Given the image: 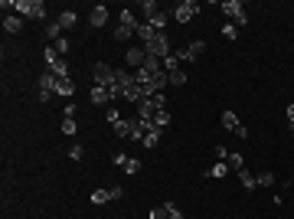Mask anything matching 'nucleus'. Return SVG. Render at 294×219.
Returning <instances> with one entry per match:
<instances>
[{
  "mask_svg": "<svg viewBox=\"0 0 294 219\" xmlns=\"http://www.w3.org/2000/svg\"><path fill=\"white\" fill-rule=\"evenodd\" d=\"M3 10H16V16L23 20H46V3L43 0H3Z\"/></svg>",
  "mask_w": 294,
  "mask_h": 219,
  "instance_id": "1",
  "label": "nucleus"
},
{
  "mask_svg": "<svg viewBox=\"0 0 294 219\" xmlns=\"http://www.w3.org/2000/svg\"><path fill=\"white\" fill-rule=\"evenodd\" d=\"M219 10L229 16V23H232V26H245V23H248V13H245V7H242L239 0H222V3H219Z\"/></svg>",
  "mask_w": 294,
  "mask_h": 219,
  "instance_id": "2",
  "label": "nucleus"
},
{
  "mask_svg": "<svg viewBox=\"0 0 294 219\" xmlns=\"http://www.w3.org/2000/svg\"><path fill=\"white\" fill-rule=\"evenodd\" d=\"M144 49H147V56H154V59H167V56H170V39H167V33H157Z\"/></svg>",
  "mask_w": 294,
  "mask_h": 219,
  "instance_id": "3",
  "label": "nucleus"
},
{
  "mask_svg": "<svg viewBox=\"0 0 294 219\" xmlns=\"http://www.w3.org/2000/svg\"><path fill=\"white\" fill-rule=\"evenodd\" d=\"M95 85H101V88H115L118 85L115 69H111L108 63H98V66H95Z\"/></svg>",
  "mask_w": 294,
  "mask_h": 219,
  "instance_id": "4",
  "label": "nucleus"
},
{
  "mask_svg": "<svg viewBox=\"0 0 294 219\" xmlns=\"http://www.w3.org/2000/svg\"><path fill=\"white\" fill-rule=\"evenodd\" d=\"M219 121H222V128H225V131H232L235 138H242V141L248 138V128L242 125L239 118H235V111H222V118H219Z\"/></svg>",
  "mask_w": 294,
  "mask_h": 219,
  "instance_id": "5",
  "label": "nucleus"
},
{
  "mask_svg": "<svg viewBox=\"0 0 294 219\" xmlns=\"http://www.w3.org/2000/svg\"><path fill=\"white\" fill-rule=\"evenodd\" d=\"M196 13H200V3H196V0H183V3H177V10H173V20H177V23H190Z\"/></svg>",
  "mask_w": 294,
  "mask_h": 219,
  "instance_id": "6",
  "label": "nucleus"
},
{
  "mask_svg": "<svg viewBox=\"0 0 294 219\" xmlns=\"http://www.w3.org/2000/svg\"><path fill=\"white\" fill-rule=\"evenodd\" d=\"M203 53H206V43H203V39H193L190 46H183V49L177 53V59H180V63H196Z\"/></svg>",
  "mask_w": 294,
  "mask_h": 219,
  "instance_id": "7",
  "label": "nucleus"
},
{
  "mask_svg": "<svg viewBox=\"0 0 294 219\" xmlns=\"http://www.w3.org/2000/svg\"><path fill=\"white\" fill-rule=\"evenodd\" d=\"M134 125H138V115H134V118H121V121L115 125V134L121 138V141H131V134H134Z\"/></svg>",
  "mask_w": 294,
  "mask_h": 219,
  "instance_id": "8",
  "label": "nucleus"
},
{
  "mask_svg": "<svg viewBox=\"0 0 294 219\" xmlns=\"http://www.w3.org/2000/svg\"><path fill=\"white\" fill-rule=\"evenodd\" d=\"M118 26H128V30L138 33L141 20H138V13H134V10H118Z\"/></svg>",
  "mask_w": 294,
  "mask_h": 219,
  "instance_id": "9",
  "label": "nucleus"
},
{
  "mask_svg": "<svg viewBox=\"0 0 294 219\" xmlns=\"http://www.w3.org/2000/svg\"><path fill=\"white\" fill-rule=\"evenodd\" d=\"M124 59H128V66H131V69H141V66L147 63V49L144 46H134V49H128V56H124Z\"/></svg>",
  "mask_w": 294,
  "mask_h": 219,
  "instance_id": "10",
  "label": "nucleus"
},
{
  "mask_svg": "<svg viewBox=\"0 0 294 219\" xmlns=\"http://www.w3.org/2000/svg\"><path fill=\"white\" fill-rule=\"evenodd\" d=\"M56 95H62V98H72V95H75V82H72V75L56 78Z\"/></svg>",
  "mask_w": 294,
  "mask_h": 219,
  "instance_id": "11",
  "label": "nucleus"
},
{
  "mask_svg": "<svg viewBox=\"0 0 294 219\" xmlns=\"http://www.w3.org/2000/svg\"><path fill=\"white\" fill-rule=\"evenodd\" d=\"M88 20H92V26H105L108 23V7H105V3H95L92 13H88Z\"/></svg>",
  "mask_w": 294,
  "mask_h": 219,
  "instance_id": "12",
  "label": "nucleus"
},
{
  "mask_svg": "<svg viewBox=\"0 0 294 219\" xmlns=\"http://www.w3.org/2000/svg\"><path fill=\"white\" fill-rule=\"evenodd\" d=\"M3 30H7V33H13V36H16V33H23V16L7 13V16H3Z\"/></svg>",
  "mask_w": 294,
  "mask_h": 219,
  "instance_id": "13",
  "label": "nucleus"
},
{
  "mask_svg": "<svg viewBox=\"0 0 294 219\" xmlns=\"http://www.w3.org/2000/svg\"><path fill=\"white\" fill-rule=\"evenodd\" d=\"M56 23H59L62 30H75V23H78V13H75V10H62Z\"/></svg>",
  "mask_w": 294,
  "mask_h": 219,
  "instance_id": "14",
  "label": "nucleus"
},
{
  "mask_svg": "<svg viewBox=\"0 0 294 219\" xmlns=\"http://www.w3.org/2000/svg\"><path fill=\"white\" fill-rule=\"evenodd\" d=\"M147 85H150V92H163V88L170 85V75H167V72H157V75H150V82H147Z\"/></svg>",
  "mask_w": 294,
  "mask_h": 219,
  "instance_id": "15",
  "label": "nucleus"
},
{
  "mask_svg": "<svg viewBox=\"0 0 294 219\" xmlns=\"http://www.w3.org/2000/svg\"><path fill=\"white\" fill-rule=\"evenodd\" d=\"M144 125H147V128H154V131H163V128L170 125V115H167V108H163V111H157L150 121H144Z\"/></svg>",
  "mask_w": 294,
  "mask_h": 219,
  "instance_id": "16",
  "label": "nucleus"
},
{
  "mask_svg": "<svg viewBox=\"0 0 294 219\" xmlns=\"http://www.w3.org/2000/svg\"><path fill=\"white\" fill-rule=\"evenodd\" d=\"M147 23L154 26V30H157V33H167V23H170V16L163 13V10H157V13H154V16H150V20H147Z\"/></svg>",
  "mask_w": 294,
  "mask_h": 219,
  "instance_id": "17",
  "label": "nucleus"
},
{
  "mask_svg": "<svg viewBox=\"0 0 294 219\" xmlns=\"http://www.w3.org/2000/svg\"><path fill=\"white\" fill-rule=\"evenodd\" d=\"M88 98H92V105H108V102H111L108 88H101V85H95L92 92H88Z\"/></svg>",
  "mask_w": 294,
  "mask_h": 219,
  "instance_id": "18",
  "label": "nucleus"
},
{
  "mask_svg": "<svg viewBox=\"0 0 294 219\" xmlns=\"http://www.w3.org/2000/svg\"><path fill=\"white\" fill-rule=\"evenodd\" d=\"M229 170H232V167L225 164V160H216V164H213V167L206 170V177H216V180H222V177H225Z\"/></svg>",
  "mask_w": 294,
  "mask_h": 219,
  "instance_id": "19",
  "label": "nucleus"
},
{
  "mask_svg": "<svg viewBox=\"0 0 294 219\" xmlns=\"http://www.w3.org/2000/svg\"><path fill=\"white\" fill-rule=\"evenodd\" d=\"M134 36H138L141 43H144V46H147V43H150V39L157 36V30H154V26H150V23H141V26H138V33H134Z\"/></svg>",
  "mask_w": 294,
  "mask_h": 219,
  "instance_id": "20",
  "label": "nucleus"
},
{
  "mask_svg": "<svg viewBox=\"0 0 294 219\" xmlns=\"http://www.w3.org/2000/svg\"><path fill=\"white\" fill-rule=\"evenodd\" d=\"M115 78H118V88L134 85V72H128V69H115Z\"/></svg>",
  "mask_w": 294,
  "mask_h": 219,
  "instance_id": "21",
  "label": "nucleus"
},
{
  "mask_svg": "<svg viewBox=\"0 0 294 219\" xmlns=\"http://www.w3.org/2000/svg\"><path fill=\"white\" fill-rule=\"evenodd\" d=\"M144 128H147V125H144ZM141 144H144V147H157V144H160V131L147 128V131H144V141H141Z\"/></svg>",
  "mask_w": 294,
  "mask_h": 219,
  "instance_id": "22",
  "label": "nucleus"
},
{
  "mask_svg": "<svg viewBox=\"0 0 294 219\" xmlns=\"http://www.w3.org/2000/svg\"><path fill=\"white\" fill-rule=\"evenodd\" d=\"M239 180H242V187H245V190H255V187H258L255 177L248 173V167H242V170H239Z\"/></svg>",
  "mask_w": 294,
  "mask_h": 219,
  "instance_id": "23",
  "label": "nucleus"
},
{
  "mask_svg": "<svg viewBox=\"0 0 294 219\" xmlns=\"http://www.w3.org/2000/svg\"><path fill=\"white\" fill-rule=\"evenodd\" d=\"M49 72H53V75H59V78H66V75H69V63H66V59H59V63L49 66Z\"/></svg>",
  "mask_w": 294,
  "mask_h": 219,
  "instance_id": "24",
  "label": "nucleus"
},
{
  "mask_svg": "<svg viewBox=\"0 0 294 219\" xmlns=\"http://www.w3.org/2000/svg\"><path fill=\"white\" fill-rule=\"evenodd\" d=\"M177 69H180V59H177V53H170L167 59H163V72L170 75V72H177Z\"/></svg>",
  "mask_w": 294,
  "mask_h": 219,
  "instance_id": "25",
  "label": "nucleus"
},
{
  "mask_svg": "<svg viewBox=\"0 0 294 219\" xmlns=\"http://www.w3.org/2000/svg\"><path fill=\"white\" fill-rule=\"evenodd\" d=\"M108 200H111V190H95V193H92V203L95 206H105Z\"/></svg>",
  "mask_w": 294,
  "mask_h": 219,
  "instance_id": "26",
  "label": "nucleus"
},
{
  "mask_svg": "<svg viewBox=\"0 0 294 219\" xmlns=\"http://www.w3.org/2000/svg\"><path fill=\"white\" fill-rule=\"evenodd\" d=\"M225 164H229V167H232L235 173H239L242 167H245V160H242V154H229V157H225Z\"/></svg>",
  "mask_w": 294,
  "mask_h": 219,
  "instance_id": "27",
  "label": "nucleus"
},
{
  "mask_svg": "<svg viewBox=\"0 0 294 219\" xmlns=\"http://www.w3.org/2000/svg\"><path fill=\"white\" fill-rule=\"evenodd\" d=\"M141 13H144L147 20H150V16L157 13V0H144V3H141Z\"/></svg>",
  "mask_w": 294,
  "mask_h": 219,
  "instance_id": "28",
  "label": "nucleus"
},
{
  "mask_svg": "<svg viewBox=\"0 0 294 219\" xmlns=\"http://www.w3.org/2000/svg\"><path fill=\"white\" fill-rule=\"evenodd\" d=\"M255 183H258V187H275V177H271V170L258 173V177H255Z\"/></svg>",
  "mask_w": 294,
  "mask_h": 219,
  "instance_id": "29",
  "label": "nucleus"
},
{
  "mask_svg": "<svg viewBox=\"0 0 294 219\" xmlns=\"http://www.w3.org/2000/svg\"><path fill=\"white\" fill-rule=\"evenodd\" d=\"M222 39H229V43H232V39H239V26L225 23V26H222Z\"/></svg>",
  "mask_w": 294,
  "mask_h": 219,
  "instance_id": "30",
  "label": "nucleus"
},
{
  "mask_svg": "<svg viewBox=\"0 0 294 219\" xmlns=\"http://www.w3.org/2000/svg\"><path fill=\"white\" fill-rule=\"evenodd\" d=\"M43 59H46V66H53V63H59L62 56L56 53V46H46V53H43Z\"/></svg>",
  "mask_w": 294,
  "mask_h": 219,
  "instance_id": "31",
  "label": "nucleus"
},
{
  "mask_svg": "<svg viewBox=\"0 0 294 219\" xmlns=\"http://www.w3.org/2000/svg\"><path fill=\"white\" fill-rule=\"evenodd\" d=\"M163 210H167V219H183V213H180L177 203H163Z\"/></svg>",
  "mask_w": 294,
  "mask_h": 219,
  "instance_id": "32",
  "label": "nucleus"
},
{
  "mask_svg": "<svg viewBox=\"0 0 294 219\" xmlns=\"http://www.w3.org/2000/svg\"><path fill=\"white\" fill-rule=\"evenodd\" d=\"M141 170V160L138 157H128V160H124V173H138Z\"/></svg>",
  "mask_w": 294,
  "mask_h": 219,
  "instance_id": "33",
  "label": "nucleus"
},
{
  "mask_svg": "<svg viewBox=\"0 0 294 219\" xmlns=\"http://www.w3.org/2000/svg\"><path fill=\"white\" fill-rule=\"evenodd\" d=\"M105 121H108V125L115 128L118 121H121V111H118V108H108V111H105Z\"/></svg>",
  "mask_w": 294,
  "mask_h": 219,
  "instance_id": "34",
  "label": "nucleus"
},
{
  "mask_svg": "<svg viewBox=\"0 0 294 219\" xmlns=\"http://www.w3.org/2000/svg\"><path fill=\"white\" fill-rule=\"evenodd\" d=\"M134 36V30H128V26H115V39H121V43H124V39H131Z\"/></svg>",
  "mask_w": 294,
  "mask_h": 219,
  "instance_id": "35",
  "label": "nucleus"
},
{
  "mask_svg": "<svg viewBox=\"0 0 294 219\" xmlns=\"http://www.w3.org/2000/svg\"><path fill=\"white\" fill-rule=\"evenodd\" d=\"M59 33H62V26H59V23H49V26H46V36L53 39V43H56V39H62Z\"/></svg>",
  "mask_w": 294,
  "mask_h": 219,
  "instance_id": "36",
  "label": "nucleus"
},
{
  "mask_svg": "<svg viewBox=\"0 0 294 219\" xmlns=\"http://www.w3.org/2000/svg\"><path fill=\"white\" fill-rule=\"evenodd\" d=\"M69 157H72V160H82V157H85V147H82V144H72V147H69Z\"/></svg>",
  "mask_w": 294,
  "mask_h": 219,
  "instance_id": "37",
  "label": "nucleus"
},
{
  "mask_svg": "<svg viewBox=\"0 0 294 219\" xmlns=\"http://www.w3.org/2000/svg\"><path fill=\"white\" fill-rule=\"evenodd\" d=\"M183 82H186V72H183V69L170 72V85H183Z\"/></svg>",
  "mask_w": 294,
  "mask_h": 219,
  "instance_id": "38",
  "label": "nucleus"
},
{
  "mask_svg": "<svg viewBox=\"0 0 294 219\" xmlns=\"http://www.w3.org/2000/svg\"><path fill=\"white\" fill-rule=\"evenodd\" d=\"M53 46H56V53H59V56H66V53H69V39L62 36V39H56Z\"/></svg>",
  "mask_w": 294,
  "mask_h": 219,
  "instance_id": "39",
  "label": "nucleus"
},
{
  "mask_svg": "<svg viewBox=\"0 0 294 219\" xmlns=\"http://www.w3.org/2000/svg\"><path fill=\"white\" fill-rule=\"evenodd\" d=\"M62 134H75V118H62Z\"/></svg>",
  "mask_w": 294,
  "mask_h": 219,
  "instance_id": "40",
  "label": "nucleus"
},
{
  "mask_svg": "<svg viewBox=\"0 0 294 219\" xmlns=\"http://www.w3.org/2000/svg\"><path fill=\"white\" fill-rule=\"evenodd\" d=\"M147 219H167V210H163V206H154V210H150V216Z\"/></svg>",
  "mask_w": 294,
  "mask_h": 219,
  "instance_id": "41",
  "label": "nucleus"
},
{
  "mask_svg": "<svg viewBox=\"0 0 294 219\" xmlns=\"http://www.w3.org/2000/svg\"><path fill=\"white\" fill-rule=\"evenodd\" d=\"M225 157H229V150H225L222 144H216V160H225Z\"/></svg>",
  "mask_w": 294,
  "mask_h": 219,
  "instance_id": "42",
  "label": "nucleus"
},
{
  "mask_svg": "<svg viewBox=\"0 0 294 219\" xmlns=\"http://www.w3.org/2000/svg\"><path fill=\"white\" fill-rule=\"evenodd\" d=\"M285 115H288V125L294 128V102H291V105H288V108H285Z\"/></svg>",
  "mask_w": 294,
  "mask_h": 219,
  "instance_id": "43",
  "label": "nucleus"
},
{
  "mask_svg": "<svg viewBox=\"0 0 294 219\" xmlns=\"http://www.w3.org/2000/svg\"><path fill=\"white\" fill-rule=\"evenodd\" d=\"M124 196V187H111V200H121Z\"/></svg>",
  "mask_w": 294,
  "mask_h": 219,
  "instance_id": "44",
  "label": "nucleus"
}]
</instances>
